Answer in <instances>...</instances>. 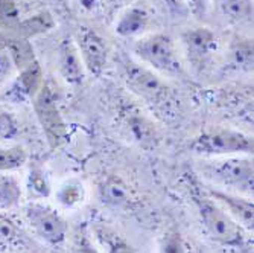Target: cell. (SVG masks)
Here are the masks:
<instances>
[{
	"mask_svg": "<svg viewBox=\"0 0 254 253\" xmlns=\"http://www.w3.org/2000/svg\"><path fill=\"white\" fill-rule=\"evenodd\" d=\"M190 188H192V194H190L192 201L195 204L198 217L209 238L225 249H233V250L247 249L250 244V238H248L250 232L245 231L219 203H216L210 195H207L204 189L201 192L193 185Z\"/></svg>",
	"mask_w": 254,
	"mask_h": 253,
	"instance_id": "6da1fadb",
	"label": "cell"
},
{
	"mask_svg": "<svg viewBox=\"0 0 254 253\" xmlns=\"http://www.w3.org/2000/svg\"><path fill=\"white\" fill-rule=\"evenodd\" d=\"M202 164V177L210 183V186L245 197H253V156L210 157V160H205Z\"/></svg>",
	"mask_w": 254,
	"mask_h": 253,
	"instance_id": "7a4b0ae2",
	"label": "cell"
},
{
	"mask_svg": "<svg viewBox=\"0 0 254 253\" xmlns=\"http://www.w3.org/2000/svg\"><path fill=\"white\" fill-rule=\"evenodd\" d=\"M125 83L134 95L143 99L157 111L171 113L174 107V95L169 85L149 67L134 61L124 64Z\"/></svg>",
	"mask_w": 254,
	"mask_h": 253,
	"instance_id": "3957f363",
	"label": "cell"
},
{
	"mask_svg": "<svg viewBox=\"0 0 254 253\" xmlns=\"http://www.w3.org/2000/svg\"><path fill=\"white\" fill-rule=\"evenodd\" d=\"M23 215L32 237L40 244L57 249L67 241L68 223L54 206L41 200H31L23 208Z\"/></svg>",
	"mask_w": 254,
	"mask_h": 253,
	"instance_id": "277c9868",
	"label": "cell"
},
{
	"mask_svg": "<svg viewBox=\"0 0 254 253\" xmlns=\"http://www.w3.org/2000/svg\"><path fill=\"white\" fill-rule=\"evenodd\" d=\"M134 54L151 71L168 77H180L184 74L175 41L168 34L158 32L138 38L134 44Z\"/></svg>",
	"mask_w": 254,
	"mask_h": 253,
	"instance_id": "5b68a950",
	"label": "cell"
},
{
	"mask_svg": "<svg viewBox=\"0 0 254 253\" xmlns=\"http://www.w3.org/2000/svg\"><path fill=\"white\" fill-rule=\"evenodd\" d=\"M192 150L205 157H227V156H253V136L233 128H209L198 134Z\"/></svg>",
	"mask_w": 254,
	"mask_h": 253,
	"instance_id": "8992f818",
	"label": "cell"
},
{
	"mask_svg": "<svg viewBox=\"0 0 254 253\" xmlns=\"http://www.w3.org/2000/svg\"><path fill=\"white\" fill-rule=\"evenodd\" d=\"M32 107L51 148H60L64 145L67 141V127L58 107L55 90L49 84L44 83L41 85L32 99Z\"/></svg>",
	"mask_w": 254,
	"mask_h": 253,
	"instance_id": "52a82bcc",
	"label": "cell"
},
{
	"mask_svg": "<svg viewBox=\"0 0 254 253\" xmlns=\"http://www.w3.org/2000/svg\"><path fill=\"white\" fill-rule=\"evenodd\" d=\"M75 44L87 71L93 75L102 74L108 61V49L104 38L96 31L81 26L76 31Z\"/></svg>",
	"mask_w": 254,
	"mask_h": 253,
	"instance_id": "ba28073f",
	"label": "cell"
},
{
	"mask_svg": "<svg viewBox=\"0 0 254 253\" xmlns=\"http://www.w3.org/2000/svg\"><path fill=\"white\" fill-rule=\"evenodd\" d=\"M41 244L17 221L0 211V253H40Z\"/></svg>",
	"mask_w": 254,
	"mask_h": 253,
	"instance_id": "9c48e42d",
	"label": "cell"
},
{
	"mask_svg": "<svg viewBox=\"0 0 254 253\" xmlns=\"http://www.w3.org/2000/svg\"><path fill=\"white\" fill-rule=\"evenodd\" d=\"M205 194L210 195L216 203H219L222 208L232 215L245 231L253 232V224H254V204L251 197L239 195L235 192H228L219 188L213 186H205Z\"/></svg>",
	"mask_w": 254,
	"mask_h": 253,
	"instance_id": "30bf717a",
	"label": "cell"
},
{
	"mask_svg": "<svg viewBox=\"0 0 254 253\" xmlns=\"http://www.w3.org/2000/svg\"><path fill=\"white\" fill-rule=\"evenodd\" d=\"M43 84H44V75L41 71V66L37 60H34L32 63H29L28 66L18 71V75L9 88L8 96L15 102L26 101V99L32 101Z\"/></svg>",
	"mask_w": 254,
	"mask_h": 253,
	"instance_id": "8fae6325",
	"label": "cell"
},
{
	"mask_svg": "<svg viewBox=\"0 0 254 253\" xmlns=\"http://www.w3.org/2000/svg\"><path fill=\"white\" fill-rule=\"evenodd\" d=\"M58 71L70 85H79L85 78V67L73 40L65 38L58 46Z\"/></svg>",
	"mask_w": 254,
	"mask_h": 253,
	"instance_id": "7c38bea8",
	"label": "cell"
},
{
	"mask_svg": "<svg viewBox=\"0 0 254 253\" xmlns=\"http://www.w3.org/2000/svg\"><path fill=\"white\" fill-rule=\"evenodd\" d=\"M183 44L186 48L189 60L201 64L209 60L218 49L216 35L209 28H195L183 34Z\"/></svg>",
	"mask_w": 254,
	"mask_h": 253,
	"instance_id": "4fadbf2b",
	"label": "cell"
},
{
	"mask_svg": "<svg viewBox=\"0 0 254 253\" xmlns=\"http://www.w3.org/2000/svg\"><path fill=\"white\" fill-rule=\"evenodd\" d=\"M148 25H149V15L143 8L129 6L119 15L114 31L124 38H131L143 34Z\"/></svg>",
	"mask_w": 254,
	"mask_h": 253,
	"instance_id": "5bb4252c",
	"label": "cell"
},
{
	"mask_svg": "<svg viewBox=\"0 0 254 253\" xmlns=\"http://www.w3.org/2000/svg\"><path fill=\"white\" fill-rule=\"evenodd\" d=\"M101 200L113 208H127L132 201V194L127 183L119 177H108L99 186Z\"/></svg>",
	"mask_w": 254,
	"mask_h": 253,
	"instance_id": "9a60e30c",
	"label": "cell"
},
{
	"mask_svg": "<svg viewBox=\"0 0 254 253\" xmlns=\"http://www.w3.org/2000/svg\"><path fill=\"white\" fill-rule=\"evenodd\" d=\"M125 127L131 134L132 141L140 144H152L157 139V130L137 108L129 107L125 110Z\"/></svg>",
	"mask_w": 254,
	"mask_h": 253,
	"instance_id": "2e32d148",
	"label": "cell"
},
{
	"mask_svg": "<svg viewBox=\"0 0 254 253\" xmlns=\"http://www.w3.org/2000/svg\"><path fill=\"white\" fill-rule=\"evenodd\" d=\"M23 197V186L20 180L9 174L0 172V211H9L20 204Z\"/></svg>",
	"mask_w": 254,
	"mask_h": 253,
	"instance_id": "e0dca14e",
	"label": "cell"
},
{
	"mask_svg": "<svg viewBox=\"0 0 254 253\" xmlns=\"http://www.w3.org/2000/svg\"><path fill=\"white\" fill-rule=\"evenodd\" d=\"M54 26H55V21L52 15L49 12H40L28 18H21L17 28L14 29V35L29 40L31 37L51 31Z\"/></svg>",
	"mask_w": 254,
	"mask_h": 253,
	"instance_id": "ac0fdd59",
	"label": "cell"
},
{
	"mask_svg": "<svg viewBox=\"0 0 254 253\" xmlns=\"http://www.w3.org/2000/svg\"><path fill=\"white\" fill-rule=\"evenodd\" d=\"M93 231L99 243L105 247L107 253H137V250L111 227L102 223H96Z\"/></svg>",
	"mask_w": 254,
	"mask_h": 253,
	"instance_id": "d6986e66",
	"label": "cell"
},
{
	"mask_svg": "<svg viewBox=\"0 0 254 253\" xmlns=\"http://www.w3.org/2000/svg\"><path fill=\"white\" fill-rule=\"evenodd\" d=\"M55 198L58 203L67 209H73L81 206L85 201V188L82 181L78 178H68L61 183L55 192Z\"/></svg>",
	"mask_w": 254,
	"mask_h": 253,
	"instance_id": "ffe728a7",
	"label": "cell"
},
{
	"mask_svg": "<svg viewBox=\"0 0 254 253\" xmlns=\"http://www.w3.org/2000/svg\"><path fill=\"white\" fill-rule=\"evenodd\" d=\"M26 191L31 200H44L51 197L52 194L51 178L41 167L32 165L29 168L28 178H26Z\"/></svg>",
	"mask_w": 254,
	"mask_h": 253,
	"instance_id": "44dd1931",
	"label": "cell"
},
{
	"mask_svg": "<svg viewBox=\"0 0 254 253\" xmlns=\"http://www.w3.org/2000/svg\"><path fill=\"white\" fill-rule=\"evenodd\" d=\"M28 162L25 148L18 145L0 144V172H12L20 169Z\"/></svg>",
	"mask_w": 254,
	"mask_h": 253,
	"instance_id": "7402d4cb",
	"label": "cell"
},
{
	"mask_svg": "<svg viewBox=\"0 0 254 253\" xmlns=\"http://www.w3.org/2000/svg\"><path fill=\"white\" fill-rule=\"evenodd\" d=\"M219 6L232 21H248L253 17V0H219Z\"/></svg>",
	"mask_w": 254,
	"mask_h": 253,
	"instance_id": "603a6c76",
	"label": "cell"
},
{
	"mask_svg": "<svg viewBox=\"0 0 254 253\" xmlns=\"http://www.w3.org/2000/svg\"><path fill=\"white\" fill-rule=\"evenodd\" d=\"M20 134V124L15 114L0 108V144L15 141Z\"/></svg>",
	"mask_w": 254,
	"mask_h": 253,
	"instance_id": "cb8c5ba5",
	"label": "cell"
},
{
	"mask_svg": "<svg viewBox=\"0 0 254 253\" xmlns=\"http://www.w3.org/2000/svg\"><path fill=\"white\" fill-rule=\"evenodd\" d=\"M20 20L17 0H0V28L14 32Z\"/></svg>",
	"mask_w": 254,
	"mask_h": 253,
	"instance_id": "d4e9b609",
	"label": "cell"
},
{
	"mask_svg": "<svg viewBox=\"0 0 254 253\" xmlns=\"http://www.w3.org/2000/svg\"><path fill=\"white\" fill-rule=\"evenodd\" d=\"M15 71L17 66L8 48V37L0 34V85L8 83Z\"/></svg>",
	"mask_w": 254,
	"mask_h": 253,
	"instance_id": "484cf974",
	"label": "cell"
},
{
	"mask_svg": "<svg viewBox=\"0 0 254 253\" xmlns=\"http://www.w3.org/2000/svg\"><path fill=\"white\" fill-rule=\"evenodd\" d=\"M158 253H188L183 235L175 229L166 231L158 240Z\"/></svg>",
	"mask_w": 254,
	"mask_h": 253,
	"instance_id": "4316f807",
	"label": "cell"
},
{
	"mask_svg": "<svg viewBox=\"0 0 254 253\" xmlns=\"http://www.w3.org/2000/svg\"><path fill=\"white\" fill-rule=\"evenodd\" d=\"M232 54L235 57L236 64H241L247 69L253 67V43H250V40L236 43Z\"/></svg>",
	"mask_w": 254,
	"mask_h": 253,
	"instance_id": "83f0119b",
	"label": "cell"
},
{
	"mask_svg": "<svg viewBox=\"0 0 254 253\" xmlns=\"http://www.w3.org/2000/svg\"><path fill=\"white\" fill-rule=\"evenodd\" d=\"M72 253H99V250L95 247V244L90 241L87 235L82 234L76 238Z\"/></svg>",
	"mask_w": 254,
	"mask_h": 253,
	"instance_id": "f1b7e54d",
	"label": "cell"
},
{
	"mask_svg": "<svg viewBox=\"0 0 254 253\" xmlns=\"http://www.w3.org/2000/svg\"><path fill=\"white\" fill-rule=\"evenodd\" d=\"M207 2L209 0H188L189 8L196 18H202L207 12Z\"/></svg>",
	"mask_w": 254,
	"mask_h": 253,
	"instance_id": "f546056e",
	"label": "cell"
},
{
	"mask_svg": "<svg viewBox=\"0 0 254 253\" xmlns=\"http://www.w3.org/2000/svg\"><path fill=\"white\" fill-rule=\"evenodd\" d=\"M99 2H101V0H78L79 6H81L84 11H87V12H93V11H96L98 6H99Z\"/></svg>",
	"mask_w": 254,
	"mask_h": 253,
	"instance_id": "4dcf8cb0",
	"label": "cell"
},
{
	"mask_svg": "<svg viewBox=\"0 0 254 253\" xmlns=\"http://www.w3.org/2000/svg\"><path fill=\"white\" fill-rule=\"evenodd\" d=\"M152 2H157L160 5H165V6H169V8L177 6V0H152Z\"/></svg>",
	"mask_w": 254,
	"mask_h": 253,
	"instance_id": "1f68e13d",
	"label": "cell"
},
{
	"mask_svg": "<svg viewBox=\"0 0 254 253\" xmlns=\"http://www.w3.org/2000/svg\"><path fill=\"white\" fill-rule=\"evenodd\" d=\"M107 2H108L111 6H118V5H122V3H125L127 0H107Z\"/></svg>",
	"mask_w": 254,
	"mask_h": 253,
	"instance_id": "d6a6232c",
	"label": "cell"
}]
</instances>
